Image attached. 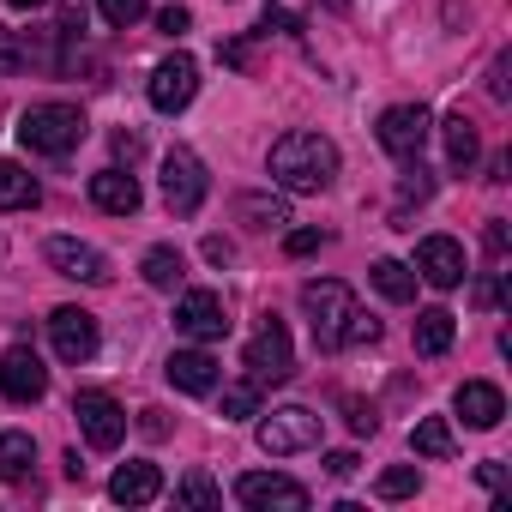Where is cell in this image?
I'll use <instances>...</instances> for the list:
<instances>
[{
  "mask_svg": "<svg viewBox=\"0 0 512 512\" xmlns=\"http://www.w3.org/2000/svg\"><path fill=\"white\" fill-rule=\"evenodd\" d=\"M266 169H272V181H278L284 193H326L332 175H338V145H332L326 133L296 127V133H284V139L272 145Z\"/></svg>",
  "mask_w": 512,
  "mask_h": 512,
  "instance_id": "obj_1",
  "label": "cell"
},
{
  "mask_svg": "<svg viewBox=\"0 0 512 512\" xmlns=\"http://www.w3.org/2000/svg\"><path fill=\"white\" fill-rule=\"evenodd\" d=\"M85 133H91V121L79 103H31L19 115V145L37 157H67L85 145Z\"/></svg>",
  "mask_w": 512,
  "mask_h": 512,
  "instance_id": "obj_2",
  "label": "cell"
},
{
  "mask_svg": "<svg viewBox=\"0 0 512 512\" xmlns=\"http://www.w3.org/2000/svg\"><path fill=\"white\" fill-rule=\"evenodd\" d=\"M241 368H247V380H260V386H284V380L296 374V344H290V332H284V320H278V314H266V320H260V332L247 338Z\"/></svg>",
  "mask_w": 512,
  "mask_h": 512,
  "instance_id": "obj_3",
  "label": "cell"
},
{
  "mask_svg": "<svg viewBox=\"0 0 512 512\" xmlns=\"http://www.w3.org/2000/svg\"><path fill=\"white\" fill-rule=\"evenodd\" d=\"M302 314H308V326H314V344H320V350H338L344 320L356 314V296H350V284H338V278H314V284H302Z\"/></svg>",
  "mask_w": 512,
  "mask_h": 512,
  "instance_id": "obj_4",
  "label": "cell"
},
{
  "mask_svg": "<svg viewBox=\"0 0 512 512\" xmlns=\"http://www.w3.org/2000/svg\"><path fill=\"white\" fill-rule=\"evenodd\" d=\"M205 163H199V151H187V145H175L169 157H163V205L175 211V217H193L199 205H205Z\"/></svg>",
  "mask_w": 512,
  "mask_h": 512,
  "instance_id": "obj_5",
  "label": "cell"
},
{
  "mask_svg": "<svg viewBox=\"0 0 512 512\" xmlns=\"http://www.w3.org/2000/svg\"><path fill=\"white\" fill-rule=\"evenodd\" d=\"M235 500L253 506V512H308V488L278 476V470H247L235 476Z\"/></svg>",
  "mask_w": 512,
  "mask_h": 512,
  "instance_id": "obj_6",
  "label": "cell"
},
{
  "mask_svg": "<svg viewBox=\"0 0 512 512\" xmlns=\"http://www.w3.org/2000/svg\"><path fill=\"white\" fill-rule=\"evenodd\" d=\"M380 151L386 157H398V163H416L422 157V145H428V133H434V121H428V109L422 103H398V109H386L380 115Z\"/></svg>",
  "mask_w": 512,
  "mask_h": 512,
  "instance_id": "obj_7",
  "label": "cell"
},
{
  "mask_svg": "<svg viewBox=\"0 0 512 512\" xmlns=\"http://www.w3.org/2000/svg\"><path fill=\"white\" fill-rule=\"evenodd\" d=\"M260 446H266L272 458L308 452V446H320V416H314L308 404H284V410H272V416L260 422Z\"/></svg>",
  "mask_w": 512,
  "mask_h": 512,
  "instance_id": "obj_8",
  "label": "cell"
},
{
  "mask_svg": "<svg viewBox=\"0 0 512 512\" xmlns=\"http://www.w3.org/2000/svg\"><path fill=\"white\" fill-rule=\"evenodd\" d=\"M73 416H79V434L97 446V452H115L127 440V410L109 398V392H79L73 398Z\"/></svg>",
  "mask_w": 512,
  "mask_h": 512,
  "instance_id": "obj_9",
  "label": "cell"
},
{
  "mask_svg": "<svg viewBox=\"0 0 512 512\" xmlns=\"http://www.w3.org/2000/svg\"><path fill=\"white\" fill-rule=\"evenodd\" d=\"M175 326H181L193 344H217V338H229V308H223L217 290H181Z\"/></svg>",
  "mask_w": 512,
  "mask_h": 512,
  "instance_id": "obj_10",
  "label": "cell"
},
{
  "mask_svg": "<svg viewBox=\"0 0 512 512\" xmlns=\"http://www.w3.org/2000/svg\"><path fill=\"white\" fill-rule=\"evenodd\" d=\"M193 91H199V61H193V55L157 61V73H151V109H157V115H181V109L193 103Z\"/></svg>",
  "mask_w": 512,
  "mask_h": 512,
  "instance_id": "obj_11",
  "label": "cell"
},
{
  "mask_svg": "<svg viewBox=\"0 0 512 512\" xmlns=\"http://www.w3.org/2000/svg\"><path fill=\"white\" fill-rule=\"evenodd\" d=\"M416 278L434 284V290H458L470 272H464V247L452 235H422L416 241Z\"/></svg>",
  "mask_w": 512,
  "mask_h": 512,
  "instance_id": "obj_12",
  "label": "cell"
},
{
  "mask_svg": "<svg viewBox=\"0 0 512 512\" xmlns=\"http://www.w3.org/2000/svg\"><path fill=\"white\" fill-rule=\"evenodd\" d=\"M49 344H55V356L61 362H91L97 356V314H85V308H55L49 314Z\"/></svg>",
  "mask_w": 512,
  "mask_h": 512,
  "instance_id": "obj_13",
  "label": "cell"
},
{
  "mask_svg": "<svg viewBox=\"0 0 512 512\" xmlns=\"http://www.w3.org/2000/svg\"><path fill=\"white\" fill-rule=\"evenodd\" d=\"M0 392H7L13 404H37L49 392V368L31 344H13L7 356H0Z\"/></svg>",
  "mask_w": 512,
  "mask_h": 512,
  "instance_id": "obj_14",
  "label": "cell"
},
{
  "mask_svg": "<svg viewBox=\"0 0 512 512\" xmlns=\"http://www.w3.org/2000/svg\"><path fill=\"white\" fill-rule=\"evenodd\" d=\"M43 260H49L61 278H73V284H109V260H103V253H97L91 241H73V235H49Z\"/></svg>",
  "mask_w": 512,
  "mask_h": 512,
  "instance_id": "obj_15",
  "label": "cell"
},
{
  "mask_svg": "<svg viewBox=\"0 0 512 512\" xmlns=\"http://www.w3.org/2000/svg\"><path fill=\"white\" fill-rule=\"evenodd\" d=\"M163 374H169V386L187 392V398H205V392H217V380H223V368H217L211 350H175V356L163 362Z\"/></svg>",
  "mask_w": 512,
  "mask_h": 512,
  "instance_id": "obj_16",
  "label": "cell"
},
{
  "mask_svg": "<svg viewBox=\"0 0 512 512\" xmlns=\"http://www.w3.org/2000/svg\"><path fill=\"white\" fill-rule=\"evenodd\" d=\"M452 410L464 416V428H500V416H506V392L500 386H488V380H464L458 392H452Z\"/></svg>",
  "mask_w": 512,
  "mask_h": 512,
  "instance_id": "obj_17",
  "label": "cell"
},
{
  "mask_svg": "<svg viewBox=\"0 0 512 512\" xmlns=\"http://www.w3.org/2000/svg\"><path fill=\"white\" fill-rule=\"evenodd\" d=\"M91 205L109 211V217H133V211L145 205V193H139V181H133L127 169H97V175H91Z\"/></svg>",
  "mask_w": 512,
  "mask_h": 512,
  "instance_id": "obj_18",
  "label": "cell"
},
{
  "mask_svg": "<svg viewBox=\"0 0 512 512\" xmlns=\"http://www.w3.org/2000/svg\"><path fill=\"white\" fill-rule=\"evenodd\" d=\"M157 494H163V470L151 458H133L109 476V500H121V506H151Z\"/></svg>",
  "mask_w": 512,
  "mask_h": 512,
  "instance_id": "obj_19",
  "label": "cell"
},
{
  "mask_svg": "<svg viewBox=\"0 0 512 512\" xmlns=\"http://www.w3.org/2000/svg\"><path fill=\"white\" fill-rule=\"evenodd\" d=\"M452 332H458V320H452L446 308H422V314H416V326H410L416 356H446V350H452Z\"/></svg>",
  "mask_w": 512,
  "mask_h": 512,
  "instance_id": "obj_20",
  "label": "cell"
},
{
  "mask_svg": "<svg viewBox=\"0 0 512 512\" xmlns=\"http://www.w3.org/2000/svg\"><path fill=\"white\" fill-rule=\"evenodd\" d=\"M37 199H43L37 175H31V169H19V163H7V157H0V211H31Z\"/></svg>",
  "mask_w": 512,
  "mask_h": 512,
  "instance_id": "obj_21",
  "label": "cell"
},
{
  "mask_svg": "<svg viewBox=\"0 0 512 512\" xmlns=\"http://www.w3.org/2000/svg\"><path fill=\"white\" fill-rule=\"evenodd\" d=\"M235 217H241L247 229H284V223H290V205H284L278 193H241V199H235Z\"/></svg>",
  "mask_w": 512,
  "mask_h": 512,
  "instance_id": "obj_22",
  "label": "cell"
},
{
  "mask_svg": "<svg viewBox=\"0 0 512 512\" xmlns=\"http://www.w3.org/2000/svg\"><path fill=\"white\" fill-rule=\"evenodd\" d=\"M31 464H37V440L25 428H7V434H0V482L31 476Z\"/></svg>",
  "mask_w": 512,
  "mask_h": 512,
  "instance_id": "obj_23",
  "label": "cell"
},
{
  "mask_svg": "<svg viewBox=\"0 0 512 512\" xmlns=\"http://www.w3.org/2000/svg\"><path fill=\"white\" fill-rule=\"evenodd\" d=\"M440 133H446V163H452V169H470V163L482 157V139H476V127H470V115H464V109H458V115H446V127H440Z\"/></svg>",
  "mask_w": 512,
  "mask_h": 512,
  "instance_id": "obj_24",
  "label": "cell"
},
{
  "mask_svg": "<svg viewBox=\"0 0 512 512\" xmlns=\"http://www.w3.org/2000/svg\"><path fill=\"white\" fill-rule=\"evenodd\" d=\"M139 272H145V284H151V290H181V278H187V260H181V247H151Z\"/></svg>",
  "mask_w": 512,
  "mask_h": 512,
  "instance_id": "obj_25",
  "label": "cell"
},
{
  "mask_svg": "<svg viewBox=\"0 0 512 512\" xmlns=\"http://www.w3.org/2000/svg\"><path fill=\"white\" fill-rule=\"evenodd\" d=\"M374 290L386 296V302H416V272L410 266H398V260H374Z\"/></svg>",
  "mask_w": 512,
  "mask_h": 512,
  "instance_id": "obj_26",
  "label": "cell"
},
{
  "mask_svg": "<svg viewBox=\"0 0 512 512\" xmlns=\"http://www.w3.org/2000/svg\"><path fill=\"white\" fill-rule=\"evenodd\" d=\"M175 506H193V512H217V506H223V488H217L205 470H187V476L175 482Z\"/></svg>",
  "mask_w": 512,
  "mask_h": 512,
  "instance_id": "obj_27",
  "label": "cell"
},
{
  "mask_svg": "<svg viewBox=\"0 0 512 512\" xmlns=\"http://www.w3.org/2000/svg\"><path fill=\"white\" fill-rule=\"evenodd\" d=\"M253 416H260V380L223 386V422H253Z\"/></svg>",
  "mask_w": 512,
  "mask_h": 512,
  "instance_id": "obj_28",
  "label": "cell"
},
{
  "mask_svg": "<svg viewBox=\"0 0 512 512\" xmlns=\"http://www.w3.org/2000/svg\"><path fill=\"white\" fill-rule=\"evenodd\" d=\"M410 446H416L422 458H452V428H446L440 416H422L416 434H410Z\"/></svg>",
  "mask_w": 512,
  "mask_h": 512,
  "instance_id": "obj_29",
  "label": "cell"
},
{
  "mask_svg": "<svg viewBox=\"0 0 512 512\" xmlns=\"http://www.w3.org/2000/svg\"><path fill=\"white\" fill-rule=\"evenodd\" d=\"M374 488H380V500H410V494L422 488V476H416V464H398V470H386Z\"/></svg>",
  "mask_w": 512,
  "mask_h": 512,
  "instance_id": "obj_30",
  "label": "cell"
},
{
  "mask_svg": "<svg viewBox=\"0 0 512 512\" xmlns=\"http://www.w3.org/2000/svg\"><path fill=\"white\" fill-rule=\"evenodd\" d=\"M374 338H380V320L356 308V314L344 320V338H338V350H362V344H374Z\"/></svg>",
  "mask_w": 512,
  "mask_h": 512,
  "instance_id": "obj_31",
  "label": "cell"
},
{
  "mask_svg": "<svg viewBox=\"0 0 512 512\" xmlns=\"http://www.w3.org/2000/svg\"><path fill=\"white\" fill-rule=\"evenodd\" d=\"M97 13H103L115 31H127V25H139V19H145V0H97Z\"/></svg>",
  "mask_w": 512,
  "mask_h": 512,
  "instance_id": "obj_32",
  "label": "cell"
},
{
  "mask_svg": "<svg viewBox=\"0 0 512 512\" xmlns=\"http://www.w3.org/2000/svg\"><path fill=\"white\" fill-rule=\"evenodd\" d=\"M428 193H434V175H428V169H422V163H410V175H404V181H398V205H410V199H416V205H422V199H428Z\"/></svg>",
  "mask_w": 512,
  "mask_h": 512,
  "instance_id": "obj_33",
  "label": "cell"
},
{
  "mask_svg": "<svg viewBox=\"0 0 512 512\" xmlns=\"http://www.w3.org/2000/svg\"><path fill=\"white\" fill-rule=\"evenodd\" d=\"M344 422H350L356 434H374V428H380V416H374V404H362V398H344Z\"/></svg>",
  "mask_w": 512,
  "mask_h": 512,
  "instance_id": "obj_34",
  "label": "cell"
},
{
  "mask_svg": "<svg viewBox=\"0 0 512 512\" xmlns=\"http://www.w3.org/2000/svg\"><path fill=\"white\" fill-rule=\"evenodd\" d=\"M157 31H163V37H187V31H193V13H187V7H163V13H157Z\"/></svg>",
  "mask_w": 512,
  "mask_h": 512,
  "instance_id": "obj_35",
  "label": "cell"
},
{
  "mask_svg": "<svg viewBox=\"0 0 512 512\" xmlns=\"http://www.w3.org/2000/svg\"><path fill=\"white\" fill-rule=\"evenodd\" d=\"M476 476H482V488H488V494H500V500H506V464H500V458H488Z\"/></svg>",
  "mask_w": 512,
  "mask_h": 512,
  "instance_id": "obj_36",
  "label": "cell"
},
{
  "mask_svg": "<svg viewBox=\"0 0 512 512\" xmlns=\"http://www.w3.org/2000/svg\"><path fill=\"white\" fill-rule=\"evenodd\" d=\"M284 247L302 260V253H314V247H320V229H290V241H284Z\"/></svg>",
  "mask_w": 512,
  "mask_h": 512,
  "instance_id": "obj_37",
  "label": "cell"
},
{
  "mask_svg": "<svg viewBox=\"0 0 512 512\" xmlns=\"http://www.w3.org/2000/svg\"><path fill=\"white\" fill-rule=\"evenodd\" d=\"M205 260H211V266H229V260H235V247H229L223 235H205Z\"/></svg>",
  "mask_w": 512,
  "mask_h": 512,
  "instance_id": "obj_38",
  "label": "cell"
},
{
  "mask_svg": "<svg viewBox=\"0 0 512 512\" xmlns=\"http://www.w3.org/2000/svg\"><path fill=\"white\" fill-rule=\"evenodd\" d=\"M0 73H19V43H13V31H0Z\"/></svg>",
  "mask_w": 512,
  "mask_h": 512,
  "instance_id": "obj_39",
  "label": "cell"
},
{
  "mask_svg": "<svg viewBox=\"0 0 512 512\" xmlns=\"http://www.w3.org/2000/svg\"><path fill=\"white\" fill-rule=\"evenodd\" d=\"M500 302V272H488L482 284H476V308H494Z\"/></svg>",
  "mask_w": 512,
  "mask_h": 512,
  "instance_id": "obj_40",
  "label": "cell"
},
{
  "mask_svg": "<svg viewBox=\"0 0 512 512\" xmlns=\"http://www.w3.org/2000/svg\"><path fill=\"white\" fill-rule=\"evenodd\" d=\"M260 25H266V31H296V19H290L284 7H266V13H260Z\"/></svg>",
  "mask_w": 512,
  "mask_h": 512,
  "instance_id": "obj_41",
  "label": "cell"
},
{
  "mask_svg": "<svg viewBox=\"0 0 512 512\" xmlns=\"http://www.w3.org/2000/svg\"><path fill=\"white\" fill-rule=\"evenodd\" d=\"M139 428H145L151 440H163V434H169V422H163V410H139Z\"/></svg>",
  "mask_w": 512,
  "mask_h": 512,
  "instance_id": "obj_42",
  "label": "cell"
},
{
  "mask_svg": "<svg viewBox=\"0 0 512 512\" xmlns=\"http://www.w3.org/2000/svg\"><path fill=\"white\" fill-rule=\"evenodd\" d=\"M356 464H362L356 452H332V458H326V470H332V476H356Z\"/></svg>",
  "mask_w": 512,
  "mask_h": 512,
  "instance_id": "obj_43",
  "label": "cell"
},
{
  "mask_svg": "<svg viewBox=\"0 0 512 512\" xmlns=\"http://www.w3.org/2000/svg\"><path fill=\"white\" fill-rule=\"evenodd\" d=\"M488 253H494V260H500V253H506V223H500V217L488 223Z\"/></svg>",
  "mask_w": 512,
  "mask_h": 512,
  "instance_id": "obj_44",
  "label": "cell"
},
{
  "mask_svg": "<svg viewBox=\"0 0 512 512\" xmlns=\"http://www.w3.org/2000/svg\"><path fill=\"white\" fill-rule=\"evenodd\" d=\"M488 91H494V97H500V103H506V55H500V61H494V73H488Z\"/></svg>",
  "mask_w": 512,
  "mask_h": 512,
  "instance_id": "obj_45",
  "label": "cell"
},
{
  "mask_svg": "<svg viewBox=\"0 0 512 512\" xmlns=\"http://www.w3.org/2000/svg\"><path fill=\"white\" fill-rule=\"evenodd\" d=\"M115 157L133 163V157H139V133H115Z\"/></svg>",
  "mask_w": 512,
  "mask_h": 512,
  "instance_id": "obj_46",
  "label": "cell"
},
{
  "mask_svg": "<svg viewBox=\"0 0 512 512\" xmlns=\"http://www.w3.org/2000/svg\"><path fill=\"white\" fill-rule=\"evenodd\" d=\"M7 7H19V13H37V7H49V0H7Z\"/></svg>",
  "mask_w": 512,
  "mask_h": 512,
  "instance_id": "obj_47",
  "label": "cell"
}]
</instances>
